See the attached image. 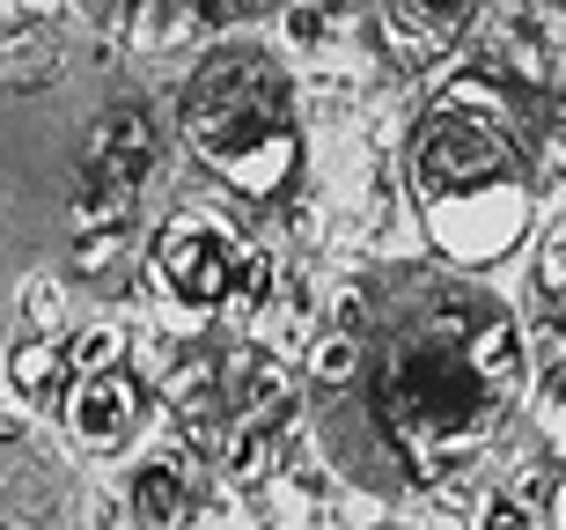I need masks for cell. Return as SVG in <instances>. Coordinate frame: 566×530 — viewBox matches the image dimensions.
Returning <instances> with one entry per match:
<instances>
[{"instance_id":"obj_1","label":"cell","mask_w":566,"mask_h":530,"mask_svg":"<svg viewBox=\"0 0 566 530\" xmlns=\"http://www.w3.org/2000/svg\"><path fill=\"white\" fill-rule=\"evenodd\" d=\"M316 427L360 487H441L523 398V332L463 273L398 266L346 302L316 346Z\"/></svg>"},{"instance_id":"obj_2","label":"cell","mask_w":566,"mask_h":530,"mask_svg":"<svg viewBox=\"0 0 566 530\" xmlns=\"http://www.w3.org/2000/svg\"><path fill=\"white\" fill-rule=\"evenodd\" d=\"M530 111L501 74H457L412 133V199L449 266H493L530 229Z\"/></svg>"},{"instance_id":"obj_3","label":"cell","mask_w":566,"mask_h":530,"mask_svg":"<svg viewBox=\"0 0 566 530\" xmlns=\"http://www.w3.org/2000/svg\"><path fill=\"white\" fill-rule=\"evenodd\" d=\"M185 141L221 185L243 199H273L294 170V104L258 44H213L185 82Z\"/></svg>"},{"instance_id":"obj_4","label":"cell","mask_w":566,"mask_h":530,"mask_svg":"<svg viewBox=\"0 0 566 530\" xmlns=\"http://www.w3.org/2000/svg\"><path fill=\"white\" fill-rule=\"evenodd\" d=\"M147 288L169 302V310H191V318H207V310H258L265 295V258L251 251V236L235 229L229 214L213 207H185L169 214L155 243H147Z\"/></svg>"},{"instance_id":"obj_5","label":"cell","mask_w":566,"mask_h":530,"mask_svg":"<svg viewBox=\"0 0 566 530\" xmlns=\"http://www.w3.org/2000/svg\"><path fill=\"white\" fill-rule=\"evenodd\" d=\"M294 413V383L265 354H207L177 383V420L207 457L251 465V449Z\"/></svg>"},{"instance_id":"obj_6","label":"cell","mask_w":566,"mask_h":530,"mask_svg":"<svg viewBox=\"0 0 566 530\" xmlns=\"http://www.w3.org/2000/svg\"><path fill=\"white\" fill-rule=\"evenodd\" d=\"M147 170H155V118H147V104L126 96V104H111L104 118H96V133H88V148H82V177H74V199H66L74 243H82V236H118L126 229Z\"/></svg>"},{"instance_id":"obj_7","label":"cell","mask_w":566,"mask_h":530,"mask_svg":"<svg viewBox=\"0 0 566 530\" xmlns=\"http://www.w3.org/2000/svg\"><path fill=\"white\" fill-rule=\"evenodd\" d=\"M66 435L88 449V457H111L140 435V383L126 368H104V376H74L66 383Z\"/></svg>"},{"instance_id":"obj_8","label":"cell","mask_w":566,"mask_h":530,"mask_svg":"<svg viewBox=\"0 0 566 530\" xmlns=\"http://www.w3.org/2000/svg\"><path fill=\"white\" fill-rule=\"evenodd\" d=\"M376 30L398 66H434L449 44L471 38V8H382Z\"/></svg>"},{"instance_id":"obj_9","label":"cell","mask_w":566,"mask_h":530,"mask_svg":"<svg viewBox=\"0 0 566 530\" xmlns=\"http://www.w3.org/2000/svg\"><path fill=\"white\" fill-rule=\"evenodd\" d=\"M191 501H199V487H191V471L177 457H147L133 471V516H140V530H185Z\"/></svg>"},{"instance_id":"obj_10","label":"cell","mask_w":566,"mask_h":530,"mask_svg":"<svg viewBox=\"0 0 566 530\" xmlns=\"http://www.w3.org/2000/svg\"><path fill=\"white\" fill-rule=\"evenodd\" d=\"M8 383H15V398L44 405L52 391H66V383H74V361H66L60 340H22L15 354H8Z\"/></svg>"},{"instance_id":"obj_11","label":"cell","mask_w":566,"mask_h":530,"mask_svg":"<svg viewBox=\"0 0 566 530\" xmlns=\"http://www.w3.org/2000/svg\"><path fill=\"white\" fill-rule=\"evenodd\" d=\"M530 413H537V435H545V449L566 465V354L545 361V376H537V398H530Z\"/></svg>"},{"instance_id":"obj_12","label":"cell","mask_w":566,"mask_h":530,"mask_svg":"<svg viewBox=\"0 0 566 530\" xmlns=\"http://www.w3.org/2000/svg\"><path fill=\"white\" fill-rule=\"evenodd\" d=\"M22 318H30V340H60L66 324H74V295H66V280L38 273L22 288Z\"/></svg>"},{"instance_id":"obj_13","label":"cell","mask_w":566,"mask_h":530,"mask_svg":"<svg viewBox=\"0 0 566 530\" xmlns=\"http://www.w3.org/2000/svg\"><path fill=\"white\" fill-rule=\"evenodd\" d=\"M537 295L552 318H566V214L552 221V236L537 243Z\"/></svg>"},{"instance_id":"obj_14","label":"cell","mask_w":566,"mask_h":530,"mask_svg":"<svg viewBox=\"0 0 566 530\" xmlns=\"http://www.w3.org/2000/svg\"><path fill=\"white\" fill-rule=\"evenodd\" d=\"M118 354H126V340H118V324H96V332H82V346H74V376H104V368H118Z\"/></svg>"},{"instance_id":"obj_15","label":"cell","mask_w":566,"mask_h":530,"mask_svg":"<svg viewBox=\"0 0 566 530\" xmlns=\"http://www.w3.org/2000/svg\"><path fill=\"white\" fill-rule=\"evenodd\" d=\"M111 258H118V236H82V243H74V266H82V273H104Z\"/></svg>"},{"instance_id":"obj_16","label":"cell","mask_w":566,"mask_h":530,"mask_svg":"<svg viewBox=\"0 0 566 530\" xmlns=\"http://www.w3.org/2000/svg\"><path fill=\"white\" fill-rule=\"evenodd\" d=\"M479 530H537V523H530V509H515V501H485Z\"/></svg>"},{"instance_id":"obj_17","label":"cell","mask_w":566,"mask_h":530,"mask_svg":"<svg viewBox=\"0 0 566 530\" xmlns=\"http://www.w3.org/2000/svg\"><path fill=\"white\" fill-rule=\"evenodd\" d=\"M552 530H566V479H559V493H552Z\"/></svg>"}]
</instances>
